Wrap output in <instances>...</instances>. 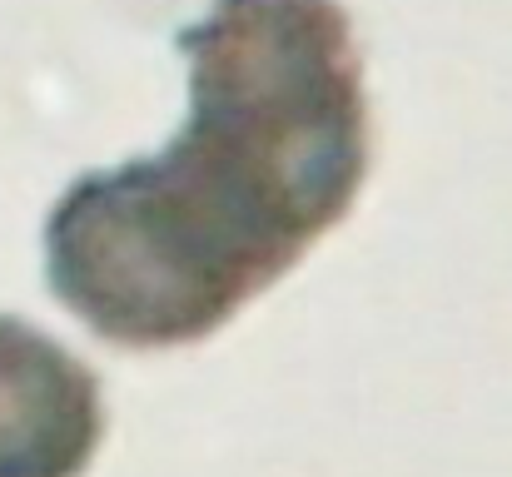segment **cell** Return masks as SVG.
<instances>
[{"mask_svg":"<svg viewBox=\"0 0 512 477\" xmlns=\"http://www.w3.org/2000/svg\"><path fill=\"white\" fill-rule=\"evenodd\" d=\"M100 438V378L50 333L0 314V477H80Z\"/></svg>","mask_w":512,"mask_h":477,"instance_id":"3","label":"cell"},{"mask_svg":"<svg viewBox=\"0 0 512 477\" xmlns=\"http://www.w3.org/2000/svg\"><path fill=\"white\" fill-rule=\"evenodd\" d=\"M309 244L179 135L160 155L80 174L45 219L55 299L120 348H179L279 284Z\"/></svg>","mask_w":512,"mask_h":477,"instance_id":"1","label":"cell"},{"mask_svg":"<svg viewBox=\"0 0 512 477\" xmlns=\"http://www.w3.org/2000/svg\"><path fill=\"white\" fill-rule=\"evenodd\" d=\"M199 140L249 169L314 239L368 174V100L339 0H214L179 30Z\"/></svg>","mask_w":512,"mask_h":477,"instance_id":"2","label":"cell"}]
</instances>
